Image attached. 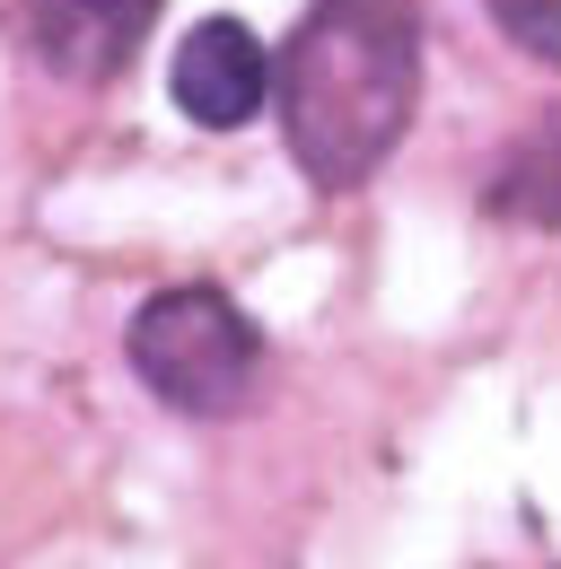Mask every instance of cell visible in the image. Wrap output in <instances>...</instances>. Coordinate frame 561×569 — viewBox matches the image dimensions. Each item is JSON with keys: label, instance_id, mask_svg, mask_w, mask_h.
Masks as SVG:
<instances>
[{"label": "cell", "instance_id": "6da1fadb", "mask_svg": "<svg viewBox=\"0 0 561 569\" xmlns=\"http://www.w3.org/2000/svg\"><path fill=\"white\" fill-rule=\"evenodd\" d=\"M421 106L413 0H316L280 53V132L316 193H351L386 167Z\"/></svg>", "mask_w": 561, "mask_h": 569}, {"label": "cell", "instance_id": "7a4b0ae2", "mask_svg": "<svg viewBox=\"0 0 561 569\" xmlns=\"http://www.w3.org/2000/svg\"><path fill=\"white\" fill-rule=\"evenodd\" d=\"M124 351H132V377L167 403V412H185V421L237 412V403L255 395V377H264V333H255V316H246L228 289H210V281L158 289V298L132 316Z\"/></svg>", "mask_w": 561, "mask_h": 569}, {"label": "cell", "instance_id": "3957f363", "mask_svg": "<svg viewBox=\"0 0 561 569\" xmlns=\"http://www.w3.org/2000/svg\"><path fill=\"white\" fill-rule=\"evenodd\" d=\"M264 97H273V53L255 44L246 18H203L176 44V106H185V123L237 132V123L264 114Z\"/></svg>", "mask_w": 561, "mask_h": 569}, {"label": "cell", "instance_id": "277c9868", "mask_svg": "<svg viewBox=\"0 0 561 569\" xmlns=\"http://www.w3.org/2000/svg\"><path fill=\"white\" fill-rule=\"evenodd\" d=\"M158 0H18V36L53 79H115L140 53Z\"/></svg>", "mask_w": 561, "mask_h": 569}, {"label": "cell", "instance_id": "5b68a950", "mask_svg": "<svg viewBox=\"0 0 561 569\" xmlns=\"http://www.w3.org/2000/svg\"><path fill=\"white\" fill-rule=\"evenodd\" d=\"M483 202H491V219H509V228H561V106L500 158Z\"/></svg>", "mask_w": 561, "mask_h": 569}, {"label": "cell", "instance_id": "8992f818", "mask_svg": "<svg viewBox=\"0 0 561 569\" xmlns=\"http://www.w3.org/2000/svg\"><path fill=\"white\" fill-rule=\"evenodd\" d=\"M491 18H500V36L526 44L535 62H561V0H491Z\"/></svg>", "mask_w": 561, "mask_h": 569}]
</instances>
